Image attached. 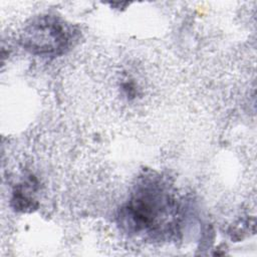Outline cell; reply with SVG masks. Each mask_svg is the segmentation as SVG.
Returning a JSON list of instances; mask_svg holds the SVG:
<instances>
[{
	"label": "cell",
	"instance_id": "1",
	"mask_svg": "<svg viewBox=\"0 0 257 257\" xmlns=\"http://www.w3.org/2000/svg\"><path fill=\"white\" fill-rule=\"evenodd\" d=\"M67 27L54 19H43L32 24L24 34L23 44L33 53L57 54L69 44Z\"/></svg>",
	"mask_w": 257,
	"mask_h": 257
}]
</instances>
